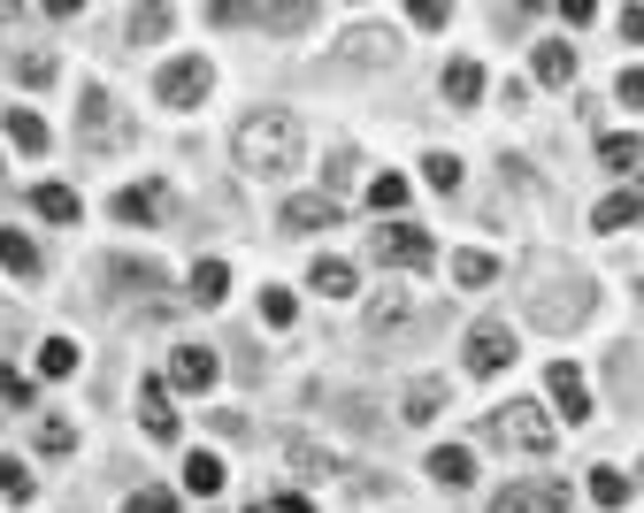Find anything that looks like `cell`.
Segmentation results:
<instances>
[{
	"label": "cell",
	"instance_id": "cell-1",
	"mask_svg": "<svg viewBox=\"0 0 644 513\" xmlns=\"http://www.w3.org/2000/svg\"><path fill=\"white\" fill-rule=\"evenodd\" d=\"M300 154H308V131H300L292 108H254L238 123V170L246 176H285L300 170Z\"/></svg>",
	"mask_w": 644,
	"mask_h": 513
},
{
	"label": "cell",
	"instance_id": "cell-2",
	"mask_svg": "<svg viewBox=\"0 0 644 513\" xmlns=\"http://www.w3.org/2000/svg\"><path fill=\"white\" fill-rule=\"evenodd\" d=\"M491 437L514 445V452H552V414H545L537 399H506V406L491 414Z\"/></svg>",
	"mask_w": 644,
	"mask_h": 513
},
{
	"label": "cell",
	"instance_id": "cell-3",
	"mask_svg": "<svg viewBox=\"0 0 644 513\" xmlns=\"http://www.w3.org/2000/svg\"><path fill=\"white\" fill-rule=\"evenodd\" d=\"M154 92H161V108H200V100L215 92V62H207V54H176L154 77Z\"/></svg>",
	"mask_w": 644,
	"mask_h": 513
},
{
	"label": "cell",
	"instance_id": "cell-4",
	"mask_svg": "<svg viewBox=\"0 0 644 513\" xmlns=\"http://www.w3.org/2000/svg\"><path fill=\"white\" fill-rule=\"evenodd\" d=\"M376 261H384V269H422V276H430L438 245H430V230H415V222H391V230H376Z\"/></svg>",
	"mask_w": 644,
	"mask_h": 513
},
{
	"label": "cell",
	"instance_id": "cell-5",
	"mask_svg": "<svg viewBox=\"0 0 644 513\" xmlns=\"http://www.w3.org/2000/svg\"><path fill=\"white\" fill-rule=\"evenodd\" d=\"M545 391H552V414H560V422H591V383H583L576 360H552V368H545Z\"/></svg>",
	"mask_w": 644,
	"mask_h": 513
},
{
	"label": "cell",
	"instance_id": "cell-6",
	"mask_svg": "<svg viewBox=\"0 0 644 513\" xmlns=\"http://www.w3.org/2000/svg\"><path fill=\"white\" fill-rule=\"evenodd\" d=\"M461 360H469V375H498V368H514V330H506V323H476Z\"/></svg>",
	"mask_w": 644,
	"mask_h": 513
},
{
	"label": "cell",
	"instance_id": "cell-7",
	"mask_svg": "<svg viewBox=\"0 0 644 513\" xmlns=\"http://www.w3.org/2000/svg\"><path fill=\"white\" fill-rule=\"evenodd\" d=\"M576 506V491L552 476V483H522V491H498L491 499V513H568Z\"/></svg>",
	"mask_w": 644,
	"mask_h": 513
},
{
	"label": "cell",
	"instance_id": "cell-8",
	"mask_svg": "<svg viewBox=\"0 0 644 513\" xmlns=\"http://www.w3.org/2000/svg\"><path fill=\"white\" fill-rule=\"evenodd\" d=\"M161 207H169V184H161V176H147V184H124V192L108 199V215H116V222H154Z\"/></svg>",
	"mask_w": 644,
	"mask_h": 513
},
{
	"label": "cell",
	"instance_id": "cell-9",
	"mask_svg": "<svg viewBox=\"0 0 644 513\" xmlns=\"http://www.w3.org/2000/svg\"><path fill=\"white\" fill-rule=\"evenodd\" d=\"M77 131H85V146H116V100H108L100 85H85V100H77Z\"/></svg>",
	"mask_w": 644,
	"mask_h": 513
},
{
	"label": "cell",
	"instance_id": "cell-10",
	"mask_svg": "<svg viewBox=\"0 0 644 513\" xmlns=\"http://www.w3.org/2000/svg\"><path fill=\"white\" fill-rule=\"evenodd\" d=\"M215 383V352L207 345H176L169 352V391H207Z\"/></svg>",
	"mask_w": 644,
	"mask_h": 513
},
{
	"label": "cell",
	"instance_id": "cell-11",
	"mask_svg": "<svg viewBox=\"0 0 644 513\" xmlns=\"http://www.w3.org/2000/svg\"><path fill=\"white\" fill-rule=\"evenodd\" d=\"M591 222H599L607 238H614V230H637V222H644V184H630V192H607Z\"/></svg>",
	"mask_w": 644,
	"mask_h": 513
},
{
	"label": "cell",
	"instance_id": "cell-12",
	"mask_svg": "<svg viewBox=\"0 0 644 513\" xmlns=\"http://www.w3.org/2000/svg\"><path fill=\"white\" fill-rule=\"evenodd\" d=\"M139 422H147V437L169 445L176 437V406H169V383H139Z\"/></svg>",
	"mask_w": 644,
	"mask_h": 513
},
{
	"label": "cell",
	"instance_id": "cell-13",
	"mask_svg": "<svg viewBox=\"0 0 644 513\" xmlns=\"http://www.w3.org/2000/svg\"><path fill=\"white\" fill-rule=\"evenodd\" d=\"M337 222V199L330 192H300V199H285V230H330Z\"/></svg>",
	"mask_w": 644,
	"mask_h": 513
},
{
	"label": "cell",
	"instance_id": "cell-14",
	"mask_svg": "<svg viewBox=\"0 0 644 513\" xmlns=\"http://www.w3.org/2000/svg\"><path fill=\"white\" fill-rule=\"evenodd\" d=\"M529 69H537V85H568V77H576V46H568V39H537Z\"/></svg>",
	"mask_w": 644,
	"mask_h": 513
},
{
	"label": "cell",
	"instance_id": "cell-15",
	"mask_svg": "<svg viewBox=\"0 0 644 513\" xmlns=\"http://www.w3.org/2000/svg\"><path fill=\"white\" fill-rule=\"evenodd\" d=\"M430 476H438L446 491H469V483H476V452H469V445H438V452H430Z\"/></svg>",
	"mask_w": 644,
	"mask_h": 513
},
{
	"label": "cell",
	"instance_id": "cell-16",
	"mask_svg": "<svg viewBox=\"0 0 644 513\" xmlns=\"http://www.w3.org/2000/svg\"><path fill=\"white\" fill-rule=\"evenodd\" d=\"M308 284H315L322 299H353V292H361V276H353V261H337V253H322L315 269H308Z\"/></svg>",
	"mask_w": 644,
	"mask_h": 513
},
{
	"label": "cell",
	"instance_id": "cell-17",
	"mask_svg": "<svg viewBox=\"0 0 644 513\" xmlns=\"http://www.w3.org/2000/svg\"><path fill=\"white\" fill-rule=\"evenodd\" d=\"M446 100H453V108H476V100H483V62L461 54V62L446 69Z\"/></svg>",
	"mask_w": 644,
	"mask_h": 513
},
{
	"label": "cell",
	"instance_id": "cell-18",
	"mask_svg": "<svg viewBox=\"0 0 644 513\" xmlns=\"http://www.w3.org/2000/svg\"><path fill=\"white\" fill-rule=\"evenodd\" d=\"M31 207H39V215H46V222H62V230H69V222H77V215H85V207H77V192H69V184H39V192H31Z\"/></svg>",
	"mask_w": 644,
	"mask_h": 513
},
{
	"label": "cell",
	"instance_id": "cell-19",
	"mask_svg": "<svg viewBox=\"0 0 644 513\" xmlns=\"http://www.w3.org/2000/svg\"><path fill=\"white\" fill-rule=\"evenodd\" d=\"M223 299H230V269L223 261H200L192 269V307H223Z\"/></svg>",
	"mask_w": 644,
	"mask_h": 513
},
{
	"label": "cell",
	"instance_id": "cell-20",
	"mask_svg": "<svg viewBox=\"0 0 644 513\" xmlns=\"http://www.w3.org/2000/svg\"><path fill=\"white\" fill-rule=\"evenodd\" d=\"M184 491H192V499H215V491H223V460H215V452H184Z\"/></svg>",
	"mask_w": 644,
	"mask_h": 513
},
{
	"label": "cell",
	"instance_id": "cell-21",
	"mask_svg": "<svg viewBox=\"0 0 644 513\" xmlns=\"http://www.w3.org/2000/svg\"><path fill=\"white\" fill-rule=\"evenodd\" d=\"M77 368H85L77 338H46V345H39V375H54V383H62V375H77Z\"/></svg>",
	"mask_w": 644,
	"mask_h": 513
},
{
	"label": "cell",
	"instance_id": "cell-22",
	"mask_svg": "<svg viewBox=\"0 0 644 513\" xmlns=\"http://www.w3.org/2000/svg\"><path fill=\"white\" fill-rule=\"evenodd\" d=\"M438 414H446V383H438V375L407 383V422H438Z\"/></svg>",
	"mask_w": 644,
	"mask_h": 513
},
{
	"label": "cell",
	"instance_id": "cell-23",
	"mask_svg": "<svg viewBox=\"0 0 644 513\" xmlns=\"http://www.w3.org/2000/svg\"><path fill=\"white\" fill-rule=\"evenodd\" d=\"M0 269H8V276H39V245H31L23 230H0Z\"/></svg>",
	"mask_w": 644,
	"mask_h": 513
},
{
	"label": "cell",
	"instance_id": "cell-24",
	"mask_svg": "<svg viewBox=\"0 0 644 513\" xmlns=\"http://www.w3.org/2000/svg\"><path fill=\"white\" fill-rule=\"evenodd\" d=\"M630 491H637V483H630L622 468H591V499H599L607 513H622V506H630Z\"/></svg>",
	"mask_w": 644,
	"mask_h": 513
},
{
	"label": "cell",
	"instance_id": "cell-25",
	"mask_svg": "<svg viewBox=\"0 0 644 513\" xmlns=\"http://www.w3.org/2000/svg\"><path fill=\"white\" fill-rule=\"evenodd\" d=\"M0 123H8V139H15V146H23V154H46V123H39V116H31V108H8V116H0Z\"/></svg>",
	"mask_w": 644,
	"mask_h": 513
},
{
	"label": "cell",
	"instance_id": "cell-26",
	"mask_svg": "<svg viewBox=\"0 0 644 513\" xmlns=\"http://www.w3.org/2000/svg\"><path fill=\"white\" fill-rule=\"evenodd\" d=\"M407 315H415V299H407V292H384V299H368V330H399Z\"/></svg>",
	"mask_w": 644,
	"mask_h": 513
},
{
	"label": "cell",
	"instance_id": "cell-27",
	"mask_svg": "<svg viewBox=\"0 0 644 513\" xmlns=\"http://www.w3.org/2000/svg\"><path fill=\"white\" fill-rule=\"evenodd\" d=\"M0 499H15V506H31V499H39L31 468H23V460H8V452H0Z\"/></svg>",
	"mask_w": 644,
	"mask_h": 513
},
{
	"label": "cell",
	"instance_id": "cell-28",
	"mask_svg": "<svg viewBox=\"0 0 644 513\" xmlns=\"http://www.w3.org/2000/svg\"><path fill=\"white\" fill-rule=\"evenodd\" d=\"M368 207H376V215H399V207H407V176H368Z\"/></svg>",
	"mask_w": 644,
	"mask_h": 513
},
{
	"label": "cell",
	"instance_id": "cell-29",
	"mask_svg": "<svg viewBox=\"0 0 644 513\" xmlns=\"http://www.w3.org/2000/svg\"><path fill=\"white\" fill-rule=\"evenodd\" d=\"M599 162H607V170H637L644 146L630 139V131H607V139H599Z\"/></svg>",
	"mask_w": 644,
	"mask_h": 513
},
{
	"label": "cell",
	"instance_id": "cell-30",
	"mask_svg": "<svg viewBox=\"0 0 644 513\" xmlns=\"http://www.w3.org/2000/svg\"><path fill=\"white\" fill-rule=\"evenodd\" d=\"M491 276H498V261H491V253H461V261H453V284H461V292H483Z\"/></svg>",
	"mask_w": 644,
	"mask_h": 513
},
{
	"label": "cell",
	"instance_id": "cell-31",
	"mask_svg": "<svg viewBox=\"0 0 644 513\" xmlns=\"http://www.w3.org/2000/svg\"><path fill=\"white\" fill-rule=\"evenodd\" d=\"M292 315H300V299H292L285 284H269V292H261V323H269V330H285Z\"/></svg>",
	"mask_w": 644,
	"mask_h": 513
},
{
	"label": "cell",
	"instance_id": "cell-32",
	"mask_svg": "<svg viewBox=\"0 0 644 513\" xmlns=\"http://www.w3.org/2000/svg\"><path fill=\"white\" fill-rule=\"evenodd\" d=\"M124 513H176V491H169V483H147V491L124 499Z\"/></svg>",
	"mask_w": 644,
	"mask_h": 513
},
{
	"label": "cell",
	"instance_id": "cell-33",
	"mask_svg": "<svg viewBox=\"0 0 644 513\" xmlns=\"http://www.w3.org/2000/svg\"><path fill=\"white\" fill-rule=\"evenodd\" d=\"M39 452H62V460H69V452H77V429H69V422H39Z\"/></svg>",
	"mask_w": 644,
	"mask_h": 513
},
{
	"label": "cell",
	"instance_id": "cell-34",
	"mask_svg": "<svg viewBox=\"0 0 644 513\" xmlns=\"http://www.w3.org/2000/svg\"><path fill=\"white\" fill-rule=\"evenodd\" d=\"M0 399H8V406H31V375H23V368H0Z\"/></svg>",
	"mask_w": 644,
	"mask_h": 513
},
{
	"label": "cell",
	"instance_id": "cell-35",
	"mask_svg": "<svg viewBox=\"0 0 644 513\" xmlns=\"http://www.w3.org/2000/svg\"><path fill=\"white\" fill-rule=\"evenodd\" d=\"M430 184H438V192H461V162H453V154H430Z\"/></svg>",
	"mask_w": 644,
	"mask_h": 513
},
{
	"label": "cell",
	"instance_id": "cell-36",
	"mask_svg": "<svg viewBox=\"0 0 644 513\" xmlns=\"http://www.w3.org/2000/svg\"><path fill=\"white\" fill-rule=\"evenodd\" d=\"M15 77H23V85H46V77H54V54H23Z\"/></svg>",
	"mask_w": 644,
	"mask_h": 513
},
{
	"label": "cell",
	"instance_id": "cell-37",
	"mask_svg": "<svg viewBox=\"0 0 644 513\" xmlns=\"http://www.w3.org/2000/svg\"><path fill=\"white\" fill-rule=\"evenodd\" d=\"M131 31H139V39H161V31H169V8H139Z\"/></svg>",
	"mask_w": 644,
	"mask_h": 513
},
{
	"label": "cell",
	"instance_id": "cell-38",
	"mask_svg": "<svg viewBox=\"0 0 644 513\" xmlns=\"http://www.w3.org/2000/svg\"><path fill=\"white\" fill-rule=\"evenodd\" d=\"M614 92H622V108H644V69H622V85H614Z\"/></svg>",
	"mask_w": 644,
	"mask_h": 513
},
{
	"label": "cell",
	"instance_id": "cell-39",
	"mask_svg": "<svg viewBox=\"0 0 644 513\" xmlns=\"http://www.w3.org/2000/svg\"><path fill=\"white\" fill-rule=\"evenodd\" d=\"M622 39H630V46H644V8H622Z\"/></svg>",
	"mask_w": 644,
	"mask_h": 513
},
{
	"label": "cell",
	"instance_id": "cell-40",
	"mask_svg": "<svg viewBox=\"0 0 644 513\" xmlns=\"http://www.w3.org/2000/svg\"><path fill=\"white\" fill-rule=\"evenodd\" d=\"M277 513H322V506L308 499V491H285V499H277Z\"/></svg>",
	"mask_w": 644,
	"mask_h": 513
},
{
	"label": "cell",
	"instance_id": "cell-41",
	"mask_svg": "<svg viewBox=\"0 0 644 513\" xmlns=\"http://www.w3.org/2000/svg\"><path fill=\"white\" fill-rule=\"evenodd\" d=\"M630 483H644V468H637V476H630Z\"/></svg>",
	"mask_w": 644,
	"mask_h": 513
}]
</instances>
